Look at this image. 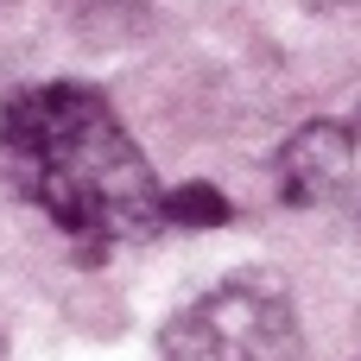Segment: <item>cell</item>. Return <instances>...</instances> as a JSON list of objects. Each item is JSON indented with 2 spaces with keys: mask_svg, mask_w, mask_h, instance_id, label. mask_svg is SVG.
<instances>
[{
  "mask_svg": "<svg viewBox=\"0 0 361 361\" xmlns=\"http://www.w3.org/2000/svg\"><path fill=\"white\" fill-rule=\"evenodd\" d=\"M349 140H355V152H361V102H355V114H349Z\"/></svg>",
  "mask_w": 361,
  "mask_h": 361,
  "instance_id": "cell-5",
  "label": "cell"
},
{
  "mask_svg": "<svg viewBox=\"0 0 361 361\" xmlns=\"http://www.w3.org/2000/svg\"><path fill=\"white\" fill-rule=\"evenodd\" d=\"M0 6H6V0H0Z\"/></svg>",
  "mask_w": 361,
  "mask_h": 361,
  "instance_id": "cell-7",
  "label": "cell"
},
{
  "mask_svg": "<svg viewBox=\"0 0 361 361\" xmlns=\"http://www.w3.org/2000/svg\"><path fill=\"white\" fill-rule=\"evenodd\" d=\"M165 361H292L298 317L273 273H235L159 330Z\"/></svg>",
  "mask_w": 361,
  "mask_h": 361,
  "instance_id": "cell-2",
  "label": "cell"
},
{
  "mask_svg": "<svg viewBox=\"0 0 361 361\" xmlns=\"http://www.w3.org/2000/svg\"><path fill=\"white\" fill-rule=\"evenodd\" d=\"M159 222H165V228H222V222H228V197H222L216 184H203V178L171 184V190L159 197Z\"/></svg>",
  "mask_w": 361,
  "mask_h": 361,
  "instance_id": "cell-4",
  "label": "cell"
},
{
  "mask_svg": "<svg viewBox=\"0 0 361 361\" xmlns=\"http://www.w3.org/2000/svg\"><path fill=\"white\" fill-rule=\"evenodd\" d=\"M349 165H355V140L343 121H305L298 133H286L273 171H279V197L311 209V203H330L343 197L349 184Z\"/></svg>",
  "mask_w": 361,
  "mask_h": 361,
  "instance_id": "cell-3",
  "label": "cell"
},
{
  "mask_svg": "<svg viewBox=\"0 0 361 361\" xmlns=\"http://www.w3.org/2000/svg\"><path fill=\"white\" fill-rule=\"evenodd\" d=\"M0 152L25 203L76 247L102 260L121 241H146L159 222V178L121 114L89 82H32L0 108Z\"/></svg>",
  "mask_w": 361,
  "mask_h": 361,
  "instance_id": "cell-1",
  "label": "cell"
},
{
  "mask_svg": "<svg viewBox=\"0 0 361 361\" xmlns=\"http://www.w3.org/2000/svg\"><path fill=\"white\" fill-rule=\"evenodd\" d=\"M0 361H6V336H0Z\"/></svg>",
  "mask_w": 361,
  "mask_h": 361,
  "instance_id": "cell-6",
  "label": "cell"
}]
</instances>
